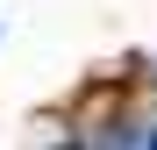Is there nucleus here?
Listing matches in <instances>:
<instances>
[{"label":"nucleus","mask_w":157,"mask_h":150,"mask_svg":"<svg viewBox=\"0 0 157 150\" xmlns=\"http://www.w3.org/2000/svg\"><path fill=\"white\" fill-rule=\"evenodd\" d=\"M150 150H157V136H150Z\"/></svg>","instance_id":"f257e3e1"}]
</instances>
